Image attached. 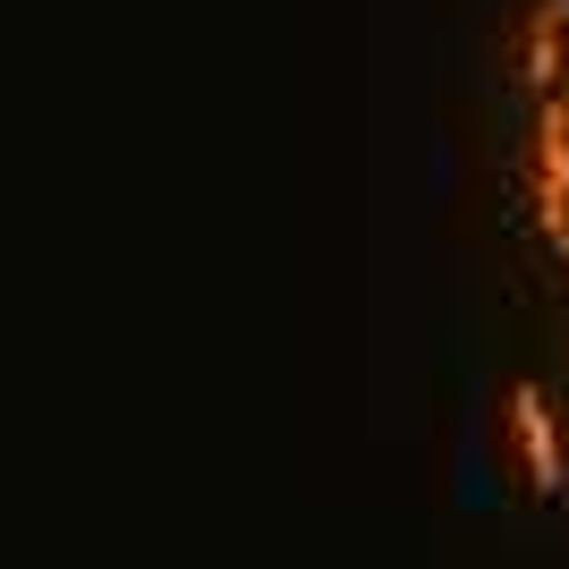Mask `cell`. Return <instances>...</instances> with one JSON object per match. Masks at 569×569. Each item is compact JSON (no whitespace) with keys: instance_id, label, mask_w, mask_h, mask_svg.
<instances>
[{"instance_id":"cell-1","label":"cell","mask_w":569,"mask_h":569,"mask_svg":"<svg viewBox=\"0 0 569 569\" xmlns=\"http://www.w3.org/2000/svg\"><path fill=\"white\" fill-rule=\"evenodd\" d=\"M536 221L569 230V102L536 111Z\"/></svg>"},{"instance_id":"cell-2","label":"cell","mask_w":569,"mask_h":569,"mask_svg":"<svg viewBox=\"0 0 569 569\" xmlns=\"http://www.w3.org/2000/svg\"><path fill=\"white\" fill-rule=\"evenodd\" d=\"M519 442H527V468H536V493L561 485V451H552V417L536 391H519Z\"/></svg>"},{"instance_id":"cell-3","label":"cell","mask_w":569,"mask_h":569,"mask_svg":"<svg viewBox=\"0 0 569 569\" xmlns=\"http://www.w3.org/2000/svg\"><path fill=\"white\" fill-rule=\"evenodd\" d=\"M527 86L536 94L561 86V9H536V26H527Z\"/></svg>"}]
</instances>
